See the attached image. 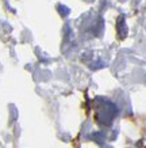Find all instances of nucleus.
Instances as JSON below:
<instances>
[{
    "mask_svg": "<svg viewBox=\"0 0 146 148\" xmlns=\"http://www.w3.org/2000/svg\"><path fill=\"white\" fill-rule=\"evenodd\" d=\"M58 10H60V11H62V12H61L62 16H68V14H69V8H68V7H64V5H58Z\"/></svg>",
    "mask_w": 146,
    "mask_h": 148,
    "instance_id": "nucleus-1",
    "label": "nucleus"
}]
</instances>
